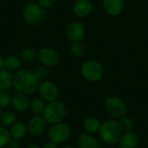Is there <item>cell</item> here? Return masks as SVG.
<instances>
[{
	"instance_id": "6da1fadb",
	"label": "cell",
	"mask_w": 148,
	"mask_h": 148,
	"mask_svg": "<svg viewBox=\"0 0 148 148\" xmlns=\"http://www.w3.org/2000/svg\"><path fill=\"white\" fill-rule=\"evenodd\" d=\"M40 81L36 78L34 71L27 69H20L14 74L13 88L17 93L31 95L37 91Z\"/></svg>"
},
{
	"instance_id": "7a4b0ae2",
	"label": "cell",
	"mask_w": 148,
	"mask_h": 148,
	"mask_svg": "<svg viewBox=\"0 0 148 148\" xmlns=\"http://www.w3.org/2000/svg\"><path fill=\"white\" fill-rule=\"evenodd\" d=\"M98 134L101 141L108 145H113L119 141L122 132L118 121L110 119L101 122Z\"/></svg>"
},
{
	"instance_id": "3957f363",
	"label": "cell",
	"mask_w": 148,
	"mask_h": 148,
	"mask_svg": "<svg viewBox=\"0 0 148 148\" xmlns=\"http://www.w3.org/2000/svg\"><path fill=\"white\" fill-rule=\"evenodd\" d=\"M43 118L49 125L62 122L67 116V107L61 101H55L46 104L43 114Z\"/></svg>"
},
{
	"instance_id": "277c9868",
	"label": "cell",
	"mask_w": 148,
	"mask_h": 148,
	"mask_svg": "<svg viewBox=\"0 0 148 148\" xmlns=\"http://www.w3.org/2000/svg\"><path fill=\"white\" fill-rule=\"evenodd\" d=\"M82 77L89 82H97L104 75L103 66L96 60H88L81 66Z\"/></svg>"
},
{
	"instance_id": "5b68a950",
	"label": "cell",
	"mask_w": 148,
	"mask_h": 148,
	"mask_svg": "<svg viewBox=\"0 0 148 148\" xmlns=\"http://www.w3.org/2000/svg\"><path fill=\"white\" fill-rule=\"evenodd\" d=\"M71 136V127L65 122H60L54 125L48 130L49 140L56 144L61 145L65 143Z\"/></svg>"
},
{
	"instance_id": "8992f818",
	"label": "cell",
	"mask_w": 148,
	"mask_h": 148,
	"mask_svg": "<svg viewBox=\"0 0 148 148\" xmlns=\"http://www.w3.org/2000/svg\"><path fill=\"white\" fill-rule=\"evenodd\" d=\"M104 107L108 114L115 120H119L126 116L127 109L126 103L118 96H109L106 99Z\"/></svg>"
},
{
	"instance_id": "52a82bcc",
	"label": "cell",
	"mask_w": 148,
	"mask_h": 148,
	"mask_svg": "<svg viewBox=\"0 0 148 148\" xmlns=\"http://www.w3.org/2000/svg\"><path fill=\"white\" fill-rule=\"evenodd\" d=\"M23 19L29 25H36L42 22L45 10L37 3H29L23 9Z\"/></svg>"
},
{
	"instance_id": "ba28073f",
	"label": "cell",
	"mask_w": 148,
	"mask_h": 148,
	"mask_svg": "<svg viewBox=\"0 0 148 148\" xmlns=\"http://www.w3.org/2000/svg\"><path fill=\"white\" fill-rule=\"evenodd\" d=\"M39 97L42 99L46 103L55 101L58 100L59 90L56 85L49 80H44L40 82V84L37 88Z\"/></svg>"
},
{
	"instance_id": "9c48e42d",
	"label": "cell",
	"mask_w": 148,
	"mask_h": 148,
	"mask_svg": "<svg viewBox=\"0 0 148 148\" xmlns=\"http://www.w3.org/2000/svg\"><path fill=\"white\" fill-rule=\"evenodd\" d=\"M37 59L41 64L52 68L57 65L59 62V55L51 47H42L37 50Z\"/></svg>"
},
{
	"instance_id": "30bf717a",
	"label": "cell",
	"mask_w": 148,
	"mask_h": 148,
	"mask_svg": "<svg viewBox=\"0 0 148 148\" xmlns=\"http://www.w3.org/2000/svg\"><path fill=\"white\" fill-rule=\"evenodd\" d=\"M47 125L48 123L42 115H33L27 123L28 134L34 137L41 136L46 131Z\"/></svg>"
},
{
	"instance_id": "8fae6325",
	"label": "cell",
	"mask_w": 148,
	"mask_h": 148,
	"mask_svg": "<svg viewBox=\"0 0 148 148\" xmlns=\"http://www.w3.org/2000/svg\"><path fill=\"white\" fill-rule=\"evenodd\" d=\"M86 29L82 23L79 21H73L69 23L66 29V35L71 42H80L85 36Z\"/></svg>"
},
{
	"instance_id": "7c38bea8",
	"label": "cell",
	"mask_w": 148,
	"mask_h": 148,
	"mask_svg": "<svg viewBox=\"0 0 148 148\" xmlns=\"http://www.w3.org/2000/svg\"><path fill=\"white\" fill-rule=\"evenodd\" d=\"M93 10V3L91 0H76L72 7L74 15L77 17L83 18L88 16Z\"/></svg>"
},
{
	"instance_id": "4fadbf2b",
	"label": "cell",
	"mask_w": 148,
	"mask_h": 148,
	"mask_svg": "<svg viewBox=\"0 0 148 148\" xmlns=\"http://www.w3.org/2000/svg\"><path fill=\"white\" fill-rule=\"evenodd\" d=\"M30 101L28 95L22 93H16L12 96L11 106L13 109L17 113H24L29 109Z\"/></svg>"
},
{
	"instance_id": "5bb4252c",
	"label": "cell",
	"mask_w": 148,
	"mask_h": 148,
	"mask_svg": "<svg viewBox=\"0 0 148 148\" xmlns=\"http://www.w3.org/2000/svg\"><path fill=\"white\" fill-rule=\"evenodd\" d=\"M104 11L111 16H119L124 8L123 0H102Z\"/></svg>"
},
{
	"instance_id": "9a60e30c",
	"label": "cell",
	"mask_w": 148,
	"mask_h": 148,
	"mask_svg": "<svg viewBox=\"0 0 148 148\" xmlns=\"http://www.w3.org/2000/svg\"><path fill=\"white\" fill-rule=\"evenodd\" d=\"M139 136L134 132L124 133L119 140L120 148H137L139 145Z\"/></svg>"
},
{
	"instance_id": "2e32d148",
	"label": "cell",
	"mask_w": 148,
	"mask_h": 148,
	"mask_svg": "<svg viewBox=\"0 0 148 148\" xmlns=\"http://www.w3.org/2000/svg\"><path fill=\"white\" fill-rule=\"evenodd\" d=\"M76 144L78 148H100V144L96 138L88 133L81 134L77 138Z\"/></svg>"
},
{
	"instance_id": "e0dca14e",
	"label": "cell",
	"mask_w": 148,
	"mask_h": 148,
	"mask_svg": "<svg viewBox=\"0 0 148 148\" xmlns=\"http://www.w3.org/2000/svg\"><path fill=\"white\" fill-rule=\"evenodd\" d=\"M10 137L16 140H22L28 134V127L27 124L23 121H16L13 125L10 127L9 129Z\"/></svg>"
},
{
	"instance_id": "ac0fdd59",
	"label": "cell",
	"mask_w": 148,
	"mask_h": 148,
	"mask_svg": "<svg viewBox=\"0 0 148 148\" xmlns=\"http://www.w3.org/2000/svg\"><path fill=\"white\" fill-rule=\"evenodd\" d=\"M101 122L99 119L94 115H88L87 116L82 122V127L85 131V133L94 134L95 133H98L100 127H101Z\"/></svg>"
},
{
	"instance_id": "d6986e66",
	"label": "cell",
	"mask_w": 148,
	"mask_h": 148,
	"mask_svg": "<svg viewBox=\"0 0 148 148\" xmlns=\"http://www.w3.org/2000/svg\"><path fill=\"white\" fill-rule=\"evenodd\" d=\"M14 75L12 72L3 69L0 71V91H8L13 87Z\"/></svg>"
},
{
	"instance_id": "ffe728a7",
	"label": "cell",
	"mask_w": 148,
	"mask_h": 148,
	"mask_svg": "<svg viewBox=\"0 0 148 148\" xmlns=\"http://www.w3.org/2000/svg\"><path fill=\"white\" fill-rule=\"evenodd\" d=\"M21 59L19 56L15 55H9L3 59V69L10 71L16 72L21 67Z\"/></svg>"
},
{
	"instance_id": "44dd1931",
	"label": "cell",
	"mask_w": 148,
	"mask_h": 148,
	"mask_svg": "<svg viewBox=\"0 0 148 148\" xmlns=\"http://www.w3.org/2000/svg\"><path fill=\"white\" fill-rule=\"evenodd\" d=\"M45 106V101L40 97H36L30 101L29 110L33 114V115H42Z\"/></svg>"
},
{
	"instance_id": "7402d4cb",
	"label": "cell",
	"mask_w": 148,
	"mask_h": 148,
	"mask_svg": "<svg viewBox=\"0 0 148 148\" xmlns=\"http://www.w3.org/2000/svg\"><path fill=\"white\" fill-rule=\"evenodd\" d=\"M0 121L3 127H10L11 125H13L16 121V116L13 111L6 110V111H3V113H1Z\"/></svg>"
},
{
	"instance_id": "603a6c76",
	"label": "cell",
	"mask_w": 148,
	"mask_h": 148,
	"mask_svg": "<svg viewBox=\"0 0 148 148\" xmlns=\"http://www.w3.org/2000/svg\"><path fill=\"white\" fill-rule=\"evenodd\" d=\"M19 57L21 61L25 62H29L34 61L36 58H37V51L34 49L33 48H24L20 51Z\"/></svg>"
},
{
	"instance_id": "cb8c5ba5",
	"label": "cell",
	"mask_w": 148,
	"mask_h": 148,
	"mask_svg": "<svg viewBox=\"0 0 148 148\" xmlns=\"http://www.w3.org/2000/svg\"><path fill=\"white\" fill-rule=\"evenodd\" d=\"M69 50H70V53L75 57H82L85 53V46L81 41L80 42H72Z\"/></svg>"
},
{
	"instance_id": "d4e9b609",
	"label": "cell",
	"mask_w": 148,
	"mask_h": 148,
	"mask_svg": "<svg viewBox=\"0 0 148 148\" xmlns=\"http://www.w3.org/2000/svg\"><path fill=\"white\" fill-rule=\"evenodd\" d=\"M119 126L122 133H128L132 132L134 129V122L131 118L127 117V115L118 120Z\"/></svg>"
},
{
	"instance_id": "484cf974",
	"label": "cell",
	"mask_w": 148,
	"mask_h": 148,
	"mask_svg": "<svg viewBox=\"0 0 148 148\" xmlns=\"http://www.w3.org/2000/svg\"><path fill=\"white\" fill-rule=\"evenodd\" d=\"M49 68L47 67V66H44L42 64H41L40 66L36 67L34 70V73L36 76V78L42 82V81H44L48 78L49 75Z\"/></svg>"
},
{
	"instance_id": "4316f807",
	"label": "cell",
	"mask_w": 148,
	"mask_h": 148,
	"mask_svg": "<svg viewBox=\"0 0 148 148\" xmlns=\"http://www.w3.org/2000/svg\"><path fill=\"white\" fill-rule=\"evenodd\" d=\"M12 95L8 91H0V108H5L11 105Z\"/></svg>"
},
{
	"instance_id": "83f0119b",
	"label": "cell",
	"mask_w": 148,
	"mask_h": 148,
	"mask_svg": "<svg viewBox=\"0 0 148 148\" xmlns=\"http://www.w3.org/2000/svg\"><path fill=\"white\" fill-rule=\"evenodd\" d=\"M10 138L9 129L5 127H0V148L5 147Z\"/></svg>"
},
{
	"instance_id": "f1b7e54d",
	"label": "cell",
	"mask_w": 148,
	"mask_h": 148,
	"mask_svg": "<svg viewBox=\"0 0 148 148\" xmlns=\"http://www.w3.org/2000/svg\"><path fill=\"white\" fill-rule=\"evenodd\" d=\"M56 1V0H38L37 3H38L42 9L46 10V9L51 8V7L55 4Z\"/></svg>"
},
{
	"instance_id": "f546056e",
	"label": "cell",
	"mask_w": 148,
	"mask_h": 148,
	"mask_svg": "<svg viewBox=\"0 0 148 148\" xmlns=\"http://www.w3.org/2000/svg\"><path fill=\"white\" fill-rule=\"evenodd\" d=\"M7 148H19L20 147V143H19V140H16V139H13V138H10V140H9L7 146Z\"/></svg>"
},
{
	"instance_id": "4dcf8cb0",
	"label": "cell",
	"mask_w": 148,
	"mask_h": 148,
	"mask_svg": "<svg viewBox=\"0 0 148 148\" xmlns=\"http://www.w3.org/2000/svg\"><path fill=\"white\" fill-rule=\"evenodd\" d=\"M57 146L58 145H56V144H55V143L49 140L46 143H44V145L42 147V148H57Z\"/></svg>"
},
{
	"instance_id": "1f68e13d",
	"label": "cell",
	"mask_w": 148,
	"mask_h": 148,
	"mask_svg": "<svg viewBox=\"0 0 148 148\" xmlns=\"http://www.w3.org/2000/svg\"><path fill=\"white\" fill-rule=\"evenodd\" d=\"M3 59L4 57H3V56L0 54V71L3 69Z\"/></svg>"
},
{
	"instance_id": "d6a6232c",
	"label": "cell",
	"mask_w": 148,
	"mask_h": 148,
	"mask_svg": "<svg viewBox=\"0 0 148 148\" xmlns=\"http://www.w3.org/2000/svg\"><path fill=\"white\" fill-rule=\"evenodd\" d=\"M26 148H42L40 146H38V145H29V147H27Z\"/></svg>"
},
{
	"instance_id": "836d02e7",
	"label": "cell",
	"mask_w": 148,
	"mask_h": 148,
	"mask_svg": "<svg viewBox=\"0 0 148 148\" xmlns=\"http://www.w3.org/2000/svg\"><path fill=\"white\" fill-rule=\"evenodd\" d=\"M62 148H78L77 147H75V146H65Z\"/></svg>"
},
{
	"instance_id": "e575fe53",
	"label": "cell",
	"mask_w": 148,
	"mask_h": 148,
	"mask_svg": "<svg viewBox=\"0 0 148 148\" xmlns=\"http://www.w3.org/2000/svg\"><path fill=\"white\" fill-rule=\"evenodd\" d=\"M1 113H2V112H1V108H0V115H1Z\"/></svg>"
},
{
	"instance_id": "d590c367",
	"label": "cell",
	"mask_w": 148,
	"mask_h": 148,
	"mask_svg": "<svg viewBox=\"0 0 148 148\" xmlns=\"http://www.w3.org/2000/svg\"><path fill=\"white\" fill-rule=\"evenodd\" d=\"M3 0H0V3H1V2H3Z\"/></svg>"
}]
</instances>
